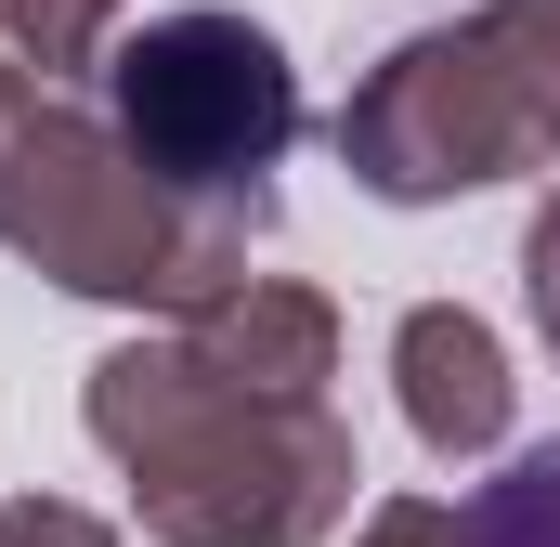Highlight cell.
<instances>
[{
  "label": "cell",
  "instance_id": "1",
  "mask_svg": "<svg viewBox=\"0 0 560 547\" xmlns=\"http://www.w3.org/2000/svg\"><path fill=\"white\" fill-rule=\"evenodd\" d=\"M92 443L131 469L156 547H313L352 509V430L326 405H261L209 379L183 339H131L92 365Z\"/></svg>",
  "mask_w": 560,
  "mask_h": 547
},
{
  "label": "cell",
  "instance_id": "2",
  "mask_svg": "<svg viewBox=\"0 0 560 547\" xmlns=\"http://www.w3.org/2000/svg\"><path fill=\"white\" fill-rule=\"evenodd\" d=\"M0 248L79 300H131V313H196L209 287H235V235L156 196L118 118H79L26 53L0 66Z\"/></svg>",
  "mask_w": 560,
  "mask_h": 547
},
{
  "label": "cell",
  "instance_id": "3",
  "mask_svg": "<svg viewBox=\"0 0 560 547\" xmlns=\"http://www.w3.org/2000/svg\"><path fill=\"white\" fill-rule=\"evenodd\" d=\"M105 118L131 143V170L156 196H183L222 235L275 222V170L300 143V66L275 26L196 0V13H143L105 53Z\"/></svg>",
  "mask_w": 560,
  "mask_h": 547
},
{
  "label": "cell",
  "instance_id": "4",
  "mask_svg": "<svg viewBox=\"0 0 560 547\" xmlns=\"http://www.w3.org/2000/svg\"><path fill=\"white\" fill-rule=\"evenodd\" d=\"M548 156H560V118H548V92H535V66H522V39L495 26V0L456 13V26H418L339 105V170L365 196H392V209L482 196V183L548 170Z\"/></svg>",
  "mask_w": 560,
  "mask_h": 547
},
{
  "label": "cell",
  "instance_id": "5",
  "mask_svg": "<svg viewBox=\"0 0 560 547\" xmlns=\"http://www.w3.org/2000/svg\"><path fill=\"white\" fill-rule=\"evenodd\" d=\"M392 392H405V430H418L443 469H456V456H495V443H509V405H522L495 326L456 313V300H418V313L392 326Z\"/></svg>",
  "mask_w": 560,
  "mask_h": 547
},
{
  "label": "cell",
  "instance_id": "6",
  "mask_svg": "<svg viewBox=\"0 0 560 547\" xmlns=\"http://www.w3.org/2000/svg\"><path fill=\"white\" fill-rule=\"evenodd\" d=\"M183 352H196L209 379L261 392V405H326V379H339V313H326L313 287L235 274V287H209V300L183 313Z\"/></svg>",
  "mask_w": 560,
  "mask_h": 547
},
{
  "label": "cell",
  "instance_id": "7",
  "mask_svg": "<svg viewBox=\"0 0 560 547\" xmlns=\"http://www.w3.org/2000/svg\"><path fill=\"white\" fill-rule=\"evenodd\" d=\"M469 547H560V443H522L469 496Z\"/></svg>",
  "mask_w": 560,
  "mask_h": 547
},
{
  "label": "cell",
  "instance_id": "8",
  "mask_svg": "<svg viewBox=\"0 0 560 547\" xmlns=\"http://www.w3.org/2000/svg\"><path fill=\"white\" fill-rule=\"evenodd\" d=\"M0 13H13V53H26L39 79H79V66L118 39V13H131V0H0Z\"/></svg>",
  "mask_w": 560,
  "mask_h": 547
},
{
  "label": "cell",
  "instance_id": "9",
  "mask_svg": "<svg viewBox=\"0 0 560 547\" xmlns=\"http://www.w3.org/2000/svg\"><path fill=\"white\" fill-rule=\"evenodd\" d=\"M0 547H118L92 509H66V496H13L0 509Z\"/></svg>",
  "mask_w": 560,
  "mask_h": 547
},
{
  "label": "cell",
  "instance_id": "10",
  "mask_svg": "<svg viewBox=\"0 0 560 547\" xmlns=\"http://www.w3.org/2000/svg\"><path fill=\"white\" fill-rule=\"evenodd\" d=\"M522 300H535V339L560 352V196L522 222Z\"/></svg>",
  "mask_w": 560,
  "mask_h": 547
},
{
  "label": "cell",
  "instance_id": "11",
  "mask_svg": "<svg viewBox=\"0 0 560 547\" xmlns=\"http://www.w3.org/2000/svg\"><path fill=\"white\" fill-rule=\"evenodd\" d=\"M495 26L522 39V66H535V92H548V118H560V0H495Z\"/></svg>",
  "mask_w": 560,
  "mask_h": 547
},
{
  "label": "cell",
  "instance_id": "12",
  "mask_svg": "<svg viewBox=\"0 0 560 547\" xmlns=\"http://www.w3.org/2000/svg\"><path fill=\"white\" fill-rule=\"evenodd\" d=\"M365 547H469V535H456L443 509H418V496H405V509H378V522H365Z\"/></svg>",
  "mask_w": 560,
  "mask_h": 547
}]
</instances>
